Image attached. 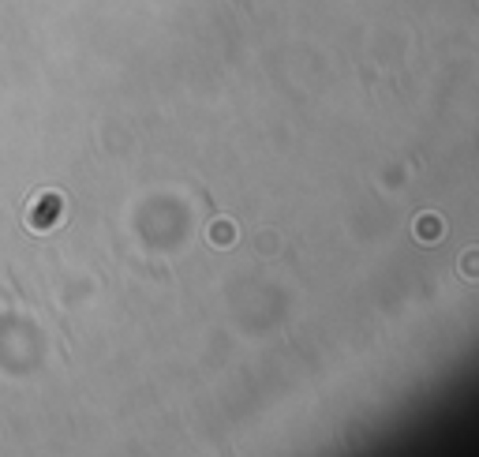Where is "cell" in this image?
I'll return each mask as SVG.
<instances>
[{"mask_svg": "<svg viewBox=\"0 0 479 457\" xmlns=\"http://www.w3.org/2000/svg\"><path fill=\"white\" fill-rule=\"evenodd\" d=\"M416 236H423V240H438V222H435V217L416 222Z\"/></svg>", "mask_w": 479, "mask_h": 457, "instance_id": "1", "label": "cell"}, {"mask_svg": "<svg viewBox=\"0 0 479 457\" xmlns=\"http://www.w3.org/2000/svg\"><path fill=\"white\" fill-rule=\"evenodd\" d=\"M464 274H468V278H479V251L464 255Z\"/></svg>", "mask_w": 479, "mask_h": 457, "instance_id": "2", "label": "cell"}, {"mask_svg": "<svg viewBox=\"0 0 479 457\" xmlns=\"http://www.w3.org/2000/svg\"><path fill=\"white\" fill-rule=\"evenodd\" d=\"M214 240H217V244H228V225H217V228H214Z\"/></svg>", "mask_w": 479, "mask_h": 457, "instance_id": "3", "label": "cell"}]
</instances>
